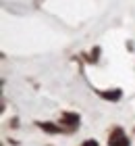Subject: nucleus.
Returning a JSON list of instances; mask_svg holds the SVG:
<instances>
[{"label": "nucleus", "mask_w": 135, "mask_h": 146, "mask_svg": "<svg viewBox=\"0 0 135 146\" xmlns=\"http://www.w3.org/2000/svg\"><path fill=\"white\" fill-rule=\"evenodd\" d=\"M108 146H131L129 138H127L123 127H114L110 134H108Z\"/></svg>", "instance_id": "obj_1"}, {"label": "nucleus", "mask_w": 135, "mask_h": 146, "mask_svg": "<svg viewBox=\"0 0 135 146\" xmlns=\"http://www.w3.org/2000/svg\"><path fill=\"white\" fill-rule=\"evenodd\" d=\"M79 121H81V117L77 115V113H63V115H60V125H65L69 131L77 129L79 127Z\"/></svg>", "instance_id": "obj_2"}, {"label": "nucleus", "mask_w": 135, "mask_h": 146, "mask_svg": "<svg viewBox=\"0 0 135 146\" xmlns=\"http://www.w3.org/2000/svg\"><path fill=\"white\" fill-rule=\"evenodd\" d=\"M36 125L40 129H44L46 134H65V131H69L65 127V125L60 123H52V121H36Z\"/></svg>", "instance_id": "obj_3"}, {"label": "nucleus", "mask_w": 135, "mask_h": 146, "mask_svg": "<svg viewBox=\"0 0 135 146\" xmlns=\"http://www.w3.org/2000/svg\"><path fill=\"white\" fill-rule=\"evenodd\" d=\"M100 96L106 98V100H114V102H117V100H121L123 94H121V90H112V92H100Z\"/></svg>", "instance_id": "obj_4"}, {"label": "nucleus", "mask_w": 135, "mask_h": 146, "mask_svg": "<svg viewBox=\"0 0 135 146\" xmlns=\"http://www.w3.org/2000/svg\"><path fill=\"white\" fill-rule=\"evenodd\" d=\"M81 146H98V142H96V140H85Z\"/></svg>", "instance_id": "obj_5"}, {"label": "nucleus", "mask_w": 135, "mask_h": 146, "mask_svg": "<svg viewBox=\"0 0 135 146\" xmlns=\"http://www.w3.org/2000/svg\"><path fill=\"white\" fill-rule=\"evenodd\" d=\"M11 127H19V119H17V117L11 119Z\"/></svg>", "instance_id": "obj_6"}]
</instances>
